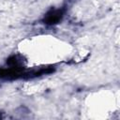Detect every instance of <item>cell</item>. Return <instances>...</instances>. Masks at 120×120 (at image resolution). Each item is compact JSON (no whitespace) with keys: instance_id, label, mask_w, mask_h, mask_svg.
I'll list each match as a JSON object with an SVG mask.
<instances>
[{"instance_id":"obj_1","label":"cell","mask_w":120,"mask_h":120,"mask_svg":"<svg viewBox=\"0 0 120 120\" xmlns=\"http://www.w3.org/2000/svg\"><path fill=\"white\" fill-rule=\"evenodd\" d=\"M63 18V10L61 8H53L47 12L44 17V22L47 24H55Z\"/></svg>"},{"instance_id":"obj_2","label":"cell","mask_w":120,"mask_h":120,"mask_svg":"<svg viewBox=\"0 0 120 120\" xmlns=\"http://www.w3.org/2000/svg\"><path fill=\"white\" fill-rule=\"evenodd\" d=\"M0 118H1V114H0Z\"/></svg>"}]
</instances>
